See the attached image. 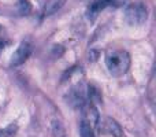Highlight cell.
<instances>
[{"label":"cell","mask_w":156,"mask_h":137,"mask_svg":"<svg viewBox=\"0 0 156 137\" xmlns=\"http://www.w3.org/2000/svg\"><path fill=\"white\" fill-rule=\"evenodd\" d=\"M148 19V8L143 3H134L125 8V21L130 26H141Z\"/></svg>","instance_id":"2"},{"label":"cell","mask_w":156,"mask_h":137,"mask_svg":"<svg viewBox=\"0 0 156 137\" xmlns=\"http://www.w3.org/2000/svg\"><path fill=\"white\" fill-rule=\"evenodd\" d=\"M33 47L29 41H22L18 45V48L14 51L12 56H11V66H21L29 59L32 55Z\"/></svg>","instance_id":"3"},{"label":"cell","mask_w":156,"mask_h":137,"mask_svg":"<svg viewBox=\"0 0 156 137\" xmlns=\"http://www.w3.org/2000/svg\"><path fill=\"white\" fill-rule=\"evenodd\" d=\"M52 133H54L55 137H66V129L60 121L52 122Z\"/></svg>","instance_id":"10"},{"label":"cell","mask_w":156,"mask_h":137,"mask_svg":"<svg viewBox=\"0 0 156 137\" xmlns=\"http://www.w3.org/2000/svg\"><path fill=\"white\" fill-rule=\"evenodd\" d=\"M88 100L92 102L93 104L101 102V93H100L99 88H96L94 85H88Z\"/></svg>","instance_id":"7"},{"label":"cell","mask_w":156,"mask_h":137,"mask_svg":"<svg viewBox=\"0 0 156 137\" xmlns=\"http://www.w3.org/2000/svg\"><path fill=\"white\" fill-rule=\"evenodd\" d=\"M65 4H66V0H49L45 4V7H44V15L49 16L52 14L58 13Z\"/></svg>","instance_id":"6"},{"label":"cell","mask_w":156,"mask_h":137,"mask_svg":"<svg viewBox=\"0 0 156 137\" xmlns=\"http://www.w3.org/2000/svg\"><path fill=\"white\" fill-rule=\"evenodd\" d=\"M97 58H99V52L94 51V49H90V52H89V59H90L92 62H94V60H97Z\"/></svg>","instance_id":"13"},{"label":"cell","mask_w":156,"mask_h":137,"mask_svg":"<svg viewBox=\"0 0 156 137\" xmlns=\"http://www.w3.org/2000/svg\"><path fill=\"white\" fill-rule=\"evenodd\" d=\"M103 130H104L105 133H108V135H111L112 137H125L122 126L115 119L110 118V117L104 118V121H103Z\"/></svg>","instance_id":"5"},{"label":"cell","mask_w":156,"mask_h":137,"mask_svg":"<svg viewBox=\"0 0 156 137\" xmlns=\"http://www.w3.org/2000/svg\"><path fill=\"white\" fill-rule=\"evenodd\" d=\"M126 3L127 0H107V7L119 8V7H123Z\"/></svg>","instance_id":"12"},{"label":"cell","mask_w":156,"mask_h":137,"mask_svg":"<svg viewBox=\"0 0 156 137\" xmlns=\"http://www.w3.org/2000/svg\"><path fill=\"white\" fill-rule=\"evenodd\" d=\"M104 60L108 71L115 77L126 74L130 69V63H132L129 52H126L125 49H110L105 54Z\"/></svg>","instance_id":"1"},{"label":"cell","mask_w":156,"mask_h":137,"mask_svg":"<svg viewBox=\"0 0 156 137\" xmlns=\"http://www.w3.org/2000/svg\"><path fill=\"white\" fill-rule=\"evenodd\" d=\"M81 111H82V114H83L82 121L88 122L92 128L100 126V114H99V111H97L96 106H94L92 102L88 100V102L81 107Z\"/></svg>","instance_id":"4"},{"label":"cell","mask_w":156,"mask_h":137,"mask_svg":"<svg viewBox=\"0 0 156 137\" xmlns=\"http://www.w3.org/2000/svg\"><path fill=\"white\" fill-rule=\"evenodd\" d=\"M32 11V4L29 0H18V13L19 15H29Z\"/></svg>","instance_id":"8"},{"label":"cell","mask_w":156,"mask_h":137,"mask_svg":"<svg viewBox=\"0 0 156 137\" xmlns=\"http://www.w3.org/2000/svg\"><path fill=\"white\" fill-rule=\"evenodd\" d=\"M0 33H2V26H0Z\"/></svg>","instance_id":"14"},{"label":"cell","mask_w":156,"mask_h":137,"mask_svg":"<svg viewBox=\"0 0 156 137\" xmlns=\"http://www.w3.org/2000/svg\"><path fill=\"white\" fill-rule=\"evenodd\" d=\"M16 132H18V125L11 124L5 126L4 129H0V137H14Z\"/></svg>","instance_id":"11"},{"label":"cell","mask_w":156,"mask_h":137,"mask_svg":"<svg viewBox=\"0 0 156 137\" xmlns=\"http://www.w3.org/2000/svg\"><path fill=\"white\" fill-rule=\"evenodd\" d=\"M80 135H81V137H94L93 128H92L88 122L82 121L80 125Z\"/></svg>","instance_id":"9"}]
</instances>
